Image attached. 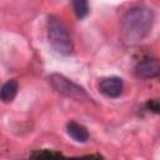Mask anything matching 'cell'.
Here are the masks:
<instances>
[{
    "label": "cell",
    "mask_w": 160,
    "mask_h": 160,
    "mask_svg": "<svg viewBox=\"0 0 160 160\" xmlns=\"http://www.w3.org/2000/svg\"><path fill=\"white\" fill-rule=\"evenodd\" d=\"M154 12L150 8L138 5L130 8L120 20V38L128 46L140 44L151 31Z\"/></svg>",
    "instance_id": "6da1fadb"
},
{
    "label": "cell",
    "mask_w": 160,
    "mask_h": 160,
    "mask_svg": "<svg viewBox=\"0 0 160 160\" xmlns=\"http://www.w3.org/2000/svg\"><path fill=\"white\" fill-rule=\"evenodd\" d=\"M46 32L49 44L60 55L68 56L74 50L71 35L65 22L56 15H50L46 21Z\"/></svg>",
    "instance_id": "7a4b0ae2"
},
{
    "label": "cell",
    "mask_w": 160,
    "mask_h": 160,
    "mask_svg": "<svg viewBox=\"0 0 160 160\" xmlns=\"http://www.w3.org/2000/svg\"><path fill=\"white\" fill-rule=\"evenodd\" d=\"M49 81L51 86L62 96L69 98L75 101H85V100H91L89 94L85 91L84 88L80 85L75 84L74 81L69 80L64 75L60 74H51L49 76Z\"/></svg>",
    "instance_id": "3957f363"
},
{
    "label": "cell",
    "mask_w": 160,
    "mask_h": 160,
    "mask_svg": "<svg viewBox=\"0 0 160 160\" xmlns=\"http://www.w3.org/2000/svg\"><path fill=\"white\" fill-rule=\"evenodd\" d=\"M99 90L105 96L111 98V99H116L122 94V90H124L122 79L118 78V76L102 78L99 81Z\"/></svg>",
    "instance_id": "277c9868"
},
{
    "label": "cell",
    "mask_w": 160,
    "mask_h": 160,
    "mask_svg": "<svg viewBox=\"0 0 160 160\" xmlns=\"http://www.w3.org/2000/svg\"><path fill=\"white\" fill-rule=\"evenodd\" d=\"M135 75L140 79H151L160 75V60L155 58H146L136 64Z\"/></svg>",
    "instance_id": "5b68a950"
},
{
    "label": "cell",
    "mask_w": 160,
    "mask_h": 160,
    "mask_svg": "<svg viewBox=\"0 0 160 160\" xmlns=\"http://www.w3.org/2000/svg\"><path fill=\"white\" fill-rule=\"evenodd\" d=\"M66 132L72 140L78 142H86L89 140L88 129L76 121H69L66 124Z\"/></svg>",
    "instance_id": "8992f818"
},
{
    "label": "cell",
    "mask_w": 160,
    "mask_h": 160,
    "mask_svg": "<svg viewBox=\"0 0 160 160\" xmlns=\"http://www.w3.org/2000/svg\"><path fill=\"white\" fill-rule=\"evenodd\" d=\"M18 90H19V85H18V81L11 79V80H8L6 82L2 84L1 86V90H0V99L2 100V102H11L16 94H18Z\"/></svg>",
    "instance_id": "52a82bcc"
},
{
    "label": "cell",
    "mask_w": 160,
    "mask_h": 160,
    "mask_svg": "<svg viewBox=\"0 0 160 160\" xmlns=\"http://www.w3.org/2000/svg\"><path fill=\"white\" fill-rule=\"evenodd\" d=\"M71 6H72V10H74L75 15L79 19L86 18L89 11H90L88 0H71Z\"/></svg>",
    "instance_id": "ba28073f"
},
{
    "label": "cell",
    "mask_w": 160,
    "mask_h": 160,
    "mask_svg": "<svg viewBox=\"0 0 160 160\" xmlns=\"http://www.w3.org/2000/svg\"><path fill=\"white\" fill-rule=\"evenodd\" d=\"M146 108L152 111V112H158L160 114V101L159 100H150L146 102Z\"/></svg>",
    "instance_id": "9c48e42d"
},
{
    "label": "cell",
    "mask_w": 160,
    "mask_h": 160,
    "mask_svg": "<svg viewBox=\"0 0 160 160\" xmlns=\"http://www.w3.org/2000/svg\"><path fill=\"white\" fill-rule=\"evenodd\" d=\"M61 155L58 151H50V150H39L31 154V156H59Z\"/></svg>",
    "instance_id": "30bf717a"
}]
</instances>
